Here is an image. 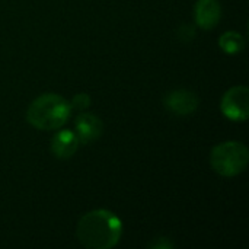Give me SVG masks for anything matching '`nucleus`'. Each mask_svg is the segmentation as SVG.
<instances>
[{"instance_id":"obj_3","label":"nucleus","mask_w":249,"mask_h":249,"mask_svg":"<svg viewBox=\"0 0 249 249\" xmlns=\"http://www.w3.org/2000/svg\"><path fill=\"white\" fill-rule=\"evenodd\" d=\"M249 162L248 147L241 142H223L213 147L210 165L222 177L232 178L242 174Z\"/></svg>"},{"instance_id":"obj_10","label":"nucleus","mask_w":249,"mask_h":249,"mask_svg":"<svg viewBox=\"0 0 249 249\" xmlns=\"http://www.w3.org/2000/svg\"><path fill=\"white\" fill-rule=\"evenodd\" d=\"M89 105H90V96L88 93H77L73 96V99L70 102V107L74 109H79V111L89 108Z\"/></svg>"},{"instance_id":"obj_2","label":"nucleus","mask_w":249,"mask_h":249,"mask_svg":"<svg viewBox=\"0 0 249 249\" xmlns=\"http://www.w3.org/2000/svg\"><path fill=\"white\" fill-rule=\"evenodd\" d=\"M70 102L57 93H44L35 98L26 111V121L42 131L61 128L70 118Z\"/></svg>"},{"instance_id":"obj_9","label":"nucleus","mask_w":249,"mask_h":249,"mask_svg":"<svg viewBox=\"0 0 249 249\" xmlns=\"http://www.w3.org/2000/svg\"><path fill=\"white\" fill-rule=\"evenodd\" d=\"M219 47L226 54H239L245 47V38L235 31H228L220 35Z\"/></svg>"},{"instance_id":"obj_11","label":"nucleus","mask_w":249,"mask_h":249,"mask_svg":"<svg viewBox=\"0 0 249 249\" xmlns=\"http://www.w3.org/2000/svg\"><path fill=\"white\" fill-rule=\"evenodd\" d=\"M150 247H152V248L166 249V248H172L174 245H172L168 239H165V238H159V239H158V241H155V244H152Z\"/></svg>"},{"instance_id":"obj_1","label":"nucleus","mask_w":249,"mask_h":249,"mask_svg":"<svg viewBox=\"0 0 249 249\" xmlns=\"http://www.w3.org/2000/svg\"><path fill=\"white\" fill-rule=\"evenodd\" d=\"M123 235V222L109 210H92L80 217L76 236L82 247L88 249L114 248Z\"/></svg>"},{"instance_id":"obj_8","label":"nucleus","mask_w":249,"mask_h":249,"mask_svg":"<svg viewBox=\"0 0 249 249\" xmlns=\"http://www.w3.org/2000/svg\"><path fill=\"white\" fill-rule=\"evenodd\" d=\"M79 139L77 136L70 131V130H60L57 131L53 139H51V144H50V150L51 153L57 158V159H70L79 149Z\"/></svg>"},{"instance_id":"obj_6","label":"nucleus","mask_w":249,"mask_h":249,"mask_svg":"<svg viewBox=\"0 0 249 249\" xmlns=\"http://www.w3.org/2000/svg\"><path fill=\"white\" fill-rule=\"evenodd\" d=\"M74 128L79 143L89 144L101 137L104 131V124L99 117L89 112H82L74 120Z\"/></svg>"},{"instance_id":"obj_5","label":"nucleus","mask_w":249,"mask_h":249,"mask_svg":"<svg viewBox=\"0 0 249 249\" xmlns=\"http://www.w3.org/2000/svg\"><path fill=\"white\" fill-rule=\"evenodd\" d=\"M165 107L168 108V111L177 114V115H188L193 114L200 104L198 96L191 92V90H185V89H177L169 92L165 99Z\"/></svg>"},{"instance_id":"obj_4","label":"nucleus","mask_w":249,"mask_h":249,"mask_svg":"<svg viewBox=\"0 0 249 249\" xmlns=\"http://www.w3.org/2000/svg\"><path fill=\"white\" fill-rule=\"evenodd\" d=\"M222 114L231 121H247L249 117V89L247 86H233L222 98Z\"/></svg>"},{"instance_id":"obj_7","label":"nucleus","mask_w":249,"mask_h":249,"mask_svg":"<svg viewBox=\"0 0 249 249\" xmlns=\"http://www.w3.org/2000/svg\"><path fill=\"white\" fill-rule=\"evenodd\" d=\"M194 18L200 28L206 31L214 28L222 18V6L219 0H197L194 6Z\"/></svg>"}]
</instances>
